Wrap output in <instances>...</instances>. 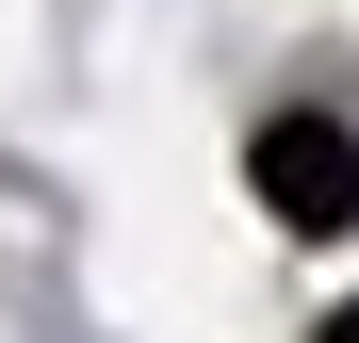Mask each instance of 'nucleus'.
<instances>
[{"label": "nucleus", "mask_w": 359, "mask_h": 343, "mask_svg": "<svg viewBox=\"0 0 359 343\" xmlns=\"http://www.w3.org/2000/svg\"><path fill=\"white\" fill-rule=\"evenodd\" d=\"M245 180H262V213L294 229V246H327V229H359V131L343 114H262Z\"/></svg>", "instance_id": "1"}, {"label": "nucleus", "mask_w": 359, "mask_h": 343, "mask_svg": "<svg viewBox=\"0 0 359 343\" xmlns=\"http://www.w3.org/2000/svg\"><path fill=\"white\" fill-rule=\"evenodd\" d=\"M311 343H359V295H343V311H327V327H311Z\"/></svg>", "instance_id": "2"}]
</instances>
